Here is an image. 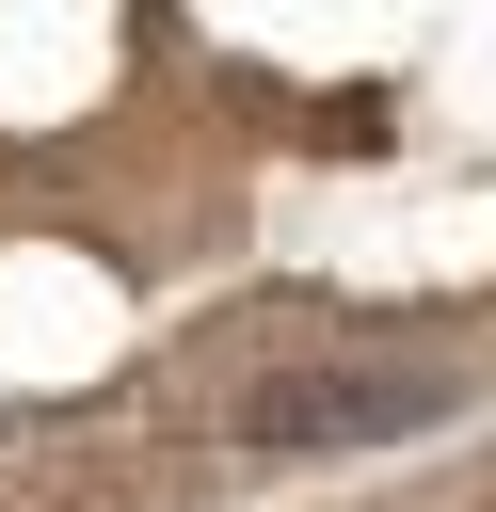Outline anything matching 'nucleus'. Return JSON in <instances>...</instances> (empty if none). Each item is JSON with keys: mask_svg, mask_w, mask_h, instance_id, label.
Returning <instances> with one entry per match:
<instances>
[{"mask_svg": "<svg viewBox=\"0 0 496 512\" xmlns=\"http://www.w3.org/2000/svg\"><path fill=\"white\" fill-rule=\"evenodd\" d=\"M400 416H432V368H320V384H272V400H256L272 448H368V432H400Z\"/></svg>", "mask_w": 496, "mask_h": 512, "instance_id": "1", "label": "nucleus"}]
</instances>
